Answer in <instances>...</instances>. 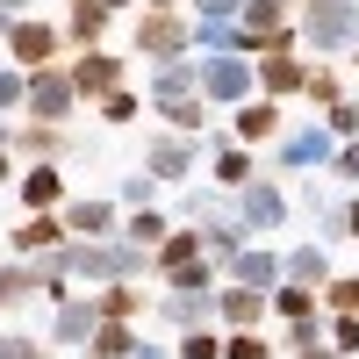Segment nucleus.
<instances>
[{
    "mask_svg": "<svg viewBox=\"0 0 359 359\" xmlns=\"http://www.w3.org/2000/svg\"><path fill=\"white\" fill-rule=\"evenodd\" d=\"M172 359H223V331H216V323H208V331H180Z\"/></svg>",
    "mask_w": 359,
    "mask_h": 359,
    "instance_id": "nucleus-38",
    "label": "nucleus"
},
{
    "mask_svg": "<svg viewBox=\"0 0 359 359\" xmlns=\"http://www.w3.org/2000/svg\"><path fill=\"white\" fill-rule=\"evenodd\" d=\"M194 86H201L208 108H245L259 94L252 57H237V50H194Z\"/></svg>",
    "mask_w": 359,
    "mask_h": 359,
    "instance_id": "nucleus-2",
    "label": "nucleus"
},
{
    "mask_svg": "<svg viewBox=\"0 0 359 359\" xmlns=\"http://www.w3.org/2000/svg\"><path fill=\"white\" fill-rule=\"evenodd\" d=\"M323 130H331L338 144H359V86H352L345 101H331V108H323Z\"/></svg>",
    "mask_w": 359,
    "mask_h": 359,
    "instance_id": "nucleus-33",
    "label": "nucleus"
},
{
    "mask_svg": "<svg viewBox=\"0 0 359 359\" xmlns=\"http://www.w3.org/2000/svg\"><path fill=\"white\" fill-rule=\"evenodd\" d=\"M0 15H15V22H22V15H36V0H0Z\"/></svg>",
    "mask_w": 359,
    "mask_h": 359,
    "instance_id": "nucleus-45",
    "label": "nucleus"
},
{
    "mask_svg": "<svg viewBox=\"0 0 359 359\" xmlns=\"http://www.w3.org/2000/svg\"><path fill=\"white\" fill-rule=\"evenodd\" d=\"M158 108V123L172 130V137H201L208 130V101L201 94H165V101H151Z\"/></svg>",
    "mask_w": 359,
    "mask_h": 359,
    "instance_id": "nucleus-26",
    "label": "nucleus"
},
{
    "mask_svg": "<svg viewBox=\"0 0 359 359\" xmlns=\"http://www.w3.org/2000/svg\"><path fill=\"white\" fill-rule=\"evenodd\" d=\"M130 352H137V323H101L86 338V359H130Z\"/></svg>",
    "mask_w": 359,
    "mask_h": 359,
    "instance_id": "nucleus-32",
    "label": "nucleus"
},
{
    "mask_svg": "<svg viewBox=\"0 0 359 359\" xmlns=\"http://www.w3.org/2000/svg\"><path fill=\"white\" fill-rule=\"evenodd\" d=\"M331 158H338V137L323 130V123H302V130L287 123V137L273 144V172H280V180H294V172H323Z\"/></svg>",
    "mask_w": 359,
    "mask_h": 359,
    "instance_id": "nucleus-8",
    "label": "nucleus"
},
{
    "mask_svg": "<svg viewBox=\"0 0 359 359\" xmlns=\"http://www.w3.org/2000/svg\"><path fill=\"white\" fill-rule=\"evenodd\" d=\"M57 216H65L72 237H115V230H123V201H115V194H72Z\"/></svg>",
    "mask_w": 359,
    "mask_h": 359,
    "instance_id": "nucleus-15",
    "label": "nucleus"
},
{
    "mask_svg": "<svg viewBox=\"0 0 359 359\" xmlns=\"http://www.w3.org/2000/svg\"><path fill=\"white\" fill-rule=\"evenodd\" d=\"M208 180H216V194L252 187V180H259V151H252V144H237V137H223L216 151H208Z\"/></svg>",
    "mask_w": 359,
    "mask_h": 359,
    "instance_id": "nucleus-18",
    "label": "nucleus"
},
{
    "mask_svg": "<svg viewBox=\"0 0 359 359\" xmlns=\"http://www.w3.org/2000/svg\"><path fill=\"white\" fill-rule=\"evenodd\" d=\"M158 323L180 338V331H208L216 323V294H194V287H165V302H151Z\"/></svg>",
    "mask_w": 359,
    "mask_h": 359,
    "instance_id": "nucleus-17",
    "label": "nucleus"
},
{
    "mask_svg": "<svg viewBox=\"0 0 359 359\" xmlns=\"http://www.w3.org/2000/svg\"><path fill=\"white\" fill-rule=\"evenodd\" d=\"M165 94H201V86H194V57L151 65V94H144V101H165Z\"/></svg>",
    "mask_w": 359,
    "mask_h": 359,
    "instance_id": "nucleus-30",
    "label": "nucleus"
},
{
    "mask_svg": "<svg viewBox=\"0 0 359 359\" xmlns=\"http://www.w3.org/2000/svg\"><path fill=\"white\" fill-rule=\"evenodd\" d=\"M158 194H165V187H158V180L137 165V172L123 180V194H115V201H123V216H130V208H158Z\"/></svg>",
    "mask_w": 359,
    "mask_h": 359,
    "instance_id": "nucleus-37",
    "label": "nucleus"
},
{
    "mask_svg": "<svg viewBox=\"0 0 359 359\" xmlns=\"http://www.w3.org/2000/svg\"><path fill=\"white\" fill-rule=\"evenodd\" d=\"M345 94H352L345 65H338V57H316V65H309V86H302V101L323 115V108H331V101H345Z\"/></svg>",
    "mask_w": 359,
    "mask_h": 359,
    "instance_id": "nucleus-27",
    "label": "nucleus"
},
{
    "mask_svg": "<svg viewBox=\"0 0 359 359\" xmlns=\"http://www.w3.org/2000/svg\"><path fill=\"white\" fill-rule=\"evenodd\" d=\"M331 180L359 194V144H338V158H331Z\"/></svg>",
    "mask_w": 359,
    "mask_h": 359,
    "instance_id": "nucleus-41",
    "label": "nucleus"
},
{
    "mask_svg": "<svg viewBox=\"0 0 359 359\" xmlns=\"http://www.w3.org/2000/svg\"><path fill=\"white\" fill-rule=\"evenodd\" d=\"M194 259H208V252H201V230H194V223H172V237L151 252V273H158V280H172V273H187Z\"/></svg>",
    "mask_w": 359,
    "mask_h": 359,
    "instance_id": "nucleus-24",
    "label": "nucleus"
},
{
    "mask_svg": "<svg viewBox=\"0 0 359 359\" xmlns=\"http://www.w3.org/2000/svg\"><path fill=\"white\" fill-rule=\"evenodd\" d=\"M0 359H50V345L29 331H0Z\"/></svg>",
    "mask_w": 359,
    "mask_h": 359,
    "instance_id": "nucleus-40",
    "label": "nucleus"
},
{
    "mask_svg": "<svg viewBox=\"0 0 359 359\" xmlns=\"http://www.w3.org/2000/svg\"><path fill=\"white\" fill-rule=\"evenodd\" d=\"M223 280H245V287H259V294H273V287H280V252H273V245H245V252L230 259Z\"/></svg>",
    "mask_w": 359,
    "mask_h": 359,
    "instance_id": "nucleus-23",
    "label": "nucleus"
},
{
    "mask_svg": "<svg viewBox=\"0 0 359 359\" xmlns=\"http://www.w3.org/2000/svg\"><path fill=\"white\" fill-rule=\"evenodd\" d=\"M79 108H86V101H79V86H72V65H43V72H29V101H22L29 123H57V130H65Z\"/></svg>",
    "mask_w": 359,
    "mask_h": 359,
    "instance_id": "nucleus-7",
    "label": "nucleus"
},
{
    "mask_svg": "<svg viewBox=\"0 0 359 359\" xmlns=\"http://www.w3.org/2000/svg\"><path fill=\"white\" fill-rule=\"evenodd\" d=\"M345 237H359V194H345Z\"/></svg>",
    "mask_w": 359,
    "mask_h": 359,
    "instance_id": "nucleus-43",
    "label": "nucleus"
},
{
    "mask_svg": "<svg viewBox=\"0 0 359 359\" xmlns=\"http://www.w3.org/2000/svg\"><path fill=\"white\" fill-rule=\"evenodd\" d=\"M230 137H237V144H252V151H259V144H280V137H287V101L252 94L245 108H230Z\"/></svg>",
    "mask_w": 359,
    "mask_h": 359,
    "instance_id": "nucleus-12",
    "label": "nucleus"
},
{
    "mask_svg": "<svg viewBox=\"0 0 359 359\" xmlns=\"http://www.w3.org/2000/svg\"><path fill=\"white\" fill-rule=\"evenodd\" d=\"M108 29H115V15L101 8V0H86V8L65 15V50H72V57H79V50H108Z\"/></svg>",
    "mask_w": 359,
    "mask_h": 359,
    "instance_id": "nucleus-22",
    "label": "nucleus"
},
{
    "mask_svg": "<svg viewBox=\"0 0 359 359\" xmlns=\"http://www.w3.org/2000/svg\"><path fill=\"white\" fill-rule=\"evenodd\" d=\"M130 359H172V345H158V338H137V352Z\"/></svg>",
    "mask_w": 359,
    "mask_h": 359,
    "instance_id": "nucleus-42",
    "label": "nucleus"
},
{
    "mask_svg": "<svg viewBox=\"0 0 359 359\" xmlns=\"http://www.w3.org/2000/svg\"><path fill=\"white\" fill-rule=\"evenodd\" d=\"M230 201V216H237V230L245 237H273V230H287V180L280 172H259L252 187H237V194H223Z\"/></svg>",
    "mask_w": 359,
    "mask_h": 359,
    "instance_id": "nucleus-3",
    "label": "nucleus"
},
{
    "mask_svg": "<svg viewBox=\"0 0 359 359\" xmlns=\"http://www.w3.org/2000/svg\"><path fill=\"white\" fill-rule=\"evenodd\" d=\"M323 345H331L338 359H359V316H331V331H323Z\"/></svg>",
    "mask_w": 359,
    "mask_h": 359,
    "instance_id": "nucleus-39",
    "label": "nucleus"
},
{
    "mask_svg": "<svg viewBox=\"0 0 359 359\" xmlns=\"http://www.w3.org/2000/svg\"><path fill=\"white\" fill-rule=\"evenodd\" d=\"M65 65H72L79 101H101V94H115V86H130V57L123 50H79V57H65Z\"/></svg>",
    "mask_w": 359,
    "mask_h": 359,
    "instance_id": "nucleus-10",
    "label": "nucleus"
},
{
    "mask_svg": "<svg viewBox=\"0 0 359 359\" xmlns=\"http://www.w3.org/2000/svg\"><path fill=\"white\" fill-rule=\"evenodd\" d=\"M287 359H338L331 345H309V352H287Z\"/></svg>",
    "mask_w": 359,
    "mask_h": 359,
    "instance_id": "nucleus-47",
    "label": "nucleus"
},
{
    "mask_svg": "<svg viewBox=\"0 0 359 359\" xmlns=\"http://www.w3.org/2000/svg\"><path fill=\"white\" fill-rule=\"evenodd\" d=\"M331 245H294V252H280V280H294V287H331Z\"/></svg>",
    "mask_w": 359,
    "mask_h": 359,
    "instance_id": "nucleus-21",
    "label": "nucleus"
},
{
    "mask_svg": "<svg viewBox=\"0 0 359 359\" xmlns=\"http://www.w3.org/2000/svg\"><path fill=\"white\" fill-rule=\"evenodd\" d=\"M294 29L316 57H352L359 50V0H294Z\"/></svg>",
    "mask_w": 359,
    "mask_h": 359,
    "instance_id": "nucleus-1",
    "label": "nucleus"
},
{
    "mask_svg": "<svg viewBox=\"0 0 359 359\" xmlns=\"http://www.w3.org/2000/svg\"><path fill=\"white\" fill-rule=\"evenodd\" d=\"M8 151H15L22 165H65V158H72V130L29 123V115H22V130H8Z\"/></svg>",
    "mask_w": 359,
    "mask_h": 359,
    "instance_id": "nucleus-11",
    "label": "nucleus"
},
{
    "mask_svg": "<svg viewBox=\"0 0 359 359\" xmlns=\"http://www.w3.org/2000/svg\"><path fill=\"white\" fill-rule=\"evenodd\" d=\"M266 316H273V309H266L259 287H245V280H223L216 287V331H259Z\"/></svg>",
    "mask_w": 359,
    "mask_h": 359,
    "instance_id": "nucleus-16",
    "label": "nucleus"
},
{
    "mask_svg": "<svg viewBox=\"0 0 359 359\" xmlns=\"http://www.w3.org/2000/svg\"><path fill=\"white\" fill-rule=\"evenodd\" d=\"M101 8H108L115 22H123V15H137V0H101Z\"/></svg>",
    "mask_w": 359,
    "mask_h": 359,
    "instance_id": "nucleus-46",
    "label": "nucleus"
},
{
    "mask_svg": "<svg viewBox=\"0 0 359 359\" xmlns=\"http://www.w3.org/2000/svg\"><path fill=\"white\" fill-rule=\"evenodd\" d=\"M252 79H259L266 101H302L309 65H302V50H273V57H252Z\"/></svg>",
    "mask_w": 359,
    "mask_h": 359,
    "instance_id": "nucleus-14",
    "label": "nucleus"
},
{
    "mask_svg": "<svg viewBox=\"0 0 359 359\" xmlns=\"http://www.w3.org/2000/svg\"><path fill=\"white\" fill-rule=\"evenodd\" d=\"M352 72H359V50H352Z\"/></svg>",
    "mask_w": 359,
    "mask_h": 359,
    "instance_id": "nucleus-48",
    "label": "nucleus"
},
{
    "mask_svg": "<svg viewBox=\"0 0 359 359\" xmlns=\"http://www.w3.org/2000/svg\"><path fill=\"white\" fill-rule=\"evenodd\" d=\"M130 50L144 57V65H172V57H194V22H187V15L137 8V15H130Z\"/></svg>",
    "mask_w": 359,
    "mask_h": 359,
    "instance_id": "nucleus-4",
    "label": "nucleus"
},
{
    "mask_svg": "<svg viewBox=\"0 0 359 359\" xmlns=\"http://www.w3.org/2000/svg\"><path fill=\"white\" fill-rule=\"evenodd\" d=\"M137 8H158V15H187V0H137Z\"/></svg>",
    "mask_w": 359,
    "mask_h": 359,
    "instance_id": "nucleus-44",
    "label": "nucleus"
},
{
    "mask_svg": "<svg viewBox=\"0 0 359 359\" xmlns=\"http://www.w3.org/2000/svg\"><path fill=\"white\" fill-rule=\"evenodd\" d=\"M172 223H180V216H165V208H130V216H123V237L144 245V252H158L165 237H172Z\"/></svg>",
    "mask_w": 359,
    "mask_h": 359,
    "instance_id": "nucleus-29",
    "label": "nucleus"
},
{
    "mask_svg": "<svg viewBox=\"0 0 359 359\" xmlns=\"http://www.w3.org/2000/svg\"><path fill=\"white\" fill-rule=\"evenodd\" d=\"M94 115H101L108 130H130L137 115H144V94H137V86H115V94H101V101H94Z\"/></svg>",
    "mask_w": 359,
    "mask_h": 359,
    "instance_id": "nucleus-31",
    "label": "nucleus"
},
{
    "mask_svg": "<svg viewBox=\"0 0 359 359\" xmlns=\"http://www.w3.org/2000/svg\"><path fill=\"white\" fill-rule=\"evenodd\" d=\"M266 309H273L280 323H316V316H323V294H316V287H294V280H280L273 294H266Z\"/></svg>",
    "mask_w": 359,
    "mask_h": 359,
    "instance_id": "nucleus-28",
    "label": "nucleus"
},
{
    "mask_svg": "<svg viewBox=\"0 0 359 359\" xmlns=\"http://www.w3.org/2000/svg\"><path fill=\"white\" fill-rule=\"evenodd\" d=\"M22 101H29V72L22 65H0V123H15Z\"/></svg>",
    "mask_w": 359,
    "mask_h": 359,
    "instance_id": "nucleus-36",
    "label": "nucleus"
},
{
    "mask_svg": "<svg viewBox=\"0 0 359 359\" xmlns=\"http://www.w3.org/2000/svg\"><path fill=\"white\" fill-rule=\"evenodd\" d=\"M201 165H208L201 137H172V130H151V137H144V172H151L158 187H187Z\"/></svg>",
    "mask_w": 359,
    "mask_h": 359,
    "instance_id": "nucleus-6",
    "label": "nucleus"
},
{
    "mask_svg": "<svg viewBox=\"0 0 359 359\" xmlns=\"http://www.w3.org/2000/svg\"><path fill=\"white\" fill-rule=\"evenodd\" d=\"M323 316H359V273H331V287H323Z\"/></svg>",
    "mask_w": 359,
    "mask_h": 359,
    "instance_id": "nucleus-34",
    "label": "nucleus"
},
{
    "mask_svg": "<svg viewBox=\"0 0 359 359\" xmlns=\"http://www.w3.org/2000/svg\"><path fill=\"white\" fill-rule=\"evenodd\" d=\"M43 302H50V345H72V352H86V338L101 331V309H94V302H79L72 287H50Z\"/></svg>",
    "mask_w": 359,
    "mask_h": 359,
    "instance_id": "nucleus-9",
    "label": "nucleus"
},
{
    "mask_svg": "<svg viewBox=\"0 0 359 359\" xmlns=\"http://www.w3.org/2000/svg\"><path fill=\"white\" fill-rule=\"evenodd\" d=\"M0 50H8V65L22 72H43V65H65V22H50V15H22L8 36H0Z\"/></svg>",
    "mask_w": 359,
    "mask_h": 359,
    "instance_id": "nucleus-5",
    "label": "nucleus"
},
{
    "mask_svg": "<svg viewBox=\"0 0 359 359\" xmlns=\"http://www.w3.org/2000/svg\"><path fill=\"white\" fill-rule=\"evenodd\" d=\"M8 259H50L57 245H72V230H65V216H22L15 230H8Z\"/></svg>",
    "mask_w": 359,
    "mask_h": 359,
    "instance_id": "nucleus-19",
    "label": "nucleus"
},
{
    "mask_svg": "<svg viewBox=\"0 0 359 359\" xmlns=\"http://www.w3.org/2000/svg\"><path fill=\"white\" fill-rule=\"evenodd\" d=\"M94 309H101V323H137L144 309H151V294H144L137 280H108V287L94 294Z\"/></svg>",
    "mask_w": 359,
    "mask_h": 359,
    "instance_id": "nucleus-25",
    "label": "nucleus"
},
{
    "mask_svg": "<svg viewBox=\"0 0 359 359\" xmlns=\"http://www.w3.org/2000/svg\"><path fill=\"white\" fill-rule=\"evenodd\" d=\"M15 201L22 216H57L72 194H65V165H22L15 172Z\"/></svg>",
    "mask_w": 359,
    "mask_h": 359,
    "instance_id": "nucleus-13",
    "label": "nucleus"
},
{
    "mask_svg": "<svg viewBox=\"0 0 359 359\" xmlns=\"http://www.w3.org/2000/svg\"><path fill=\"white\" fill-rule=\"evenodd\" d=\"M223 359H280L266 331H223Z\"/></svg>",
    "mask_w": 359,
    "mask_h": 359,
    "instance_id": "nucleus-35",
    "label": "nucleus"
},
{
    "mask_svg": "<svg viewBox=\"0 0 359 359\" xmlns=\"http://www.w3.org/2000/svg\"><path fill=\"white\" fill-rule=\"evenodd\" d=\"M22 302H43V266L36 259H0V316H15Z\"/></svg>",
    "mask_w": 359,
    "mask_h": 359,
    "instance_id": "nucleus-20",
    "label": "nucleus"
}]
</instances>
